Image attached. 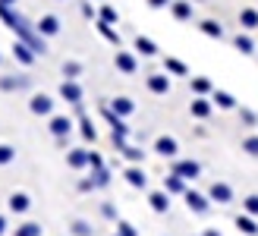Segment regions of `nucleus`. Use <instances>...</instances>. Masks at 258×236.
I'll return each instance as SVG.
<instances>
[{"label":"nucleus","mask_w":258,"mask_h":236,"mask_svg":"<svg viewBox=\"0 0 258 236\" xmlns=\"http://www.w3.org/2000/svg\"><path fill=\"white\" fill-rule=\"evenodd\" d=\"M0 19H4V22L10 25V29L16 32V38H19V41H25V44H29V47L35 50L38 57H41L44 50H47V44H44V35H38V29H32V25H29V19H25L22 13H16L13 7H0Z\"/></svg>","instance_id":"nucleus-1"},{"label":"nucleus","mask_w":258,"mask_h":236,"mask_svg":"<svg viewBox=\"0 0 258 236\" xmlns=\"http://www.w3.org/2000/svg\"><path fill=\"white\" fill-rule=\"evenodd\" d=\"M29 110L35 116H54V98L44 95V91H35V95L29 98Z\"/></svg>","instance_id":"nucleus-2"},{"label":"nucleus","mask_w":258,"mask_h":236,"mask_svg":"<svg viewBox=\"0 0 258 236\" xmlns=\"http://www.w3.org/2000/svg\"><path fill=\"white\" fill-rule=\"evenodd\" d=\"M183 199H186V208H189L192 214H208L211 211V199H208V195H202V192H196V189H186Z\"/></svg>","instance_id":"nucleus-3"},{"label":"nucleus","mask_w":258,"mask_h":236,"mask_svg":"<svg viewBox=\"0 0 258 236\" xmlns=\"http://www.w3.org/2000/svg\"><path fill=\"white\" fill-rule=\"evenodd\" d=\"M145 85H148V91L151 95H170V88H173V82H170V73H151L148 79H145Z\"/></svg>","instance_id":"nucleus-4"},{"label":"nucleus","mask_w":258,"mask_h":236,"mask_svg":"<svg viewBox=\"0 0 258 236\" xmlns=\"http://www.w3.org/2000/svg\"><path fill=\"white\" fill-rule=\"evenodd\" d=\"M60 98L67 104H73V107L82 104V85L76 82V79H63V82H60Z\"/></svg>","instance_id":"nucleus-5"},{"label":"nucleus","mask_w":258,"mask_h":236,"mask_svg":"<svg viewBox=\"0 0 258 236\" xmlns=\"http://www.w3.org/2000/svg\"><path fill=\"white\" fill-rule=\"evenodd\" d=\"M211 110H214V101H208V95H196L189 101V113L196 116V120H208Z\"/></svg>","instance_id":"nucleus-6"},{"label":"nucleus","mask_w":258,"mask_h":236,"mask_svg":"<svg viewBox=\"0 0 258 236\" xmlns=\"http://www.w3.org/2000/svg\"><path fill=\"white\" fill-rule=\"evenodd\" d=\"M208 199L211 202H217V205H230L233 202V186H230V183H211V189H208Z\"/></svg>","instance_id":"nucleus-7"},{"label":"nucleus","mask_w":258,"mask_h":236,"mask_svg":"<svg viewBox=\"0 0 258 236\" xmlns=\"http://www.w3.org/2000/svg\"><path fill=\"white\" fill-rule=\"evenodd\" d=\"M47 129H50V136H54V139H67L73 133V120H70V116H63V113H54V116H50V123H47Z\"/></svg>","instance_id":"nucleus-8"},{"label":"nucleus","mask_w":258,"mask_h":236,"mask_svg":"<svg viewBox=\"0 0 258 236\" xmlns=\"http://www.w3.org/2000/svg\"><path fill=\"white\" fill-rule=\"evenodd\" d=\"M113 67H117L123 76H133V73L139 70V60H136V54H129V50H120V47H117V57H113Z\"/></svg>","instance_id":"nucleus-9"},{"label":"nucleus","mask_w":258,"mask_h":236,"mask_svg":"<svg viewBox=\"0 0 258 236\" xmlns=\"http://www.w3.org/2000/svg\"><path fill=\"white\" fill-rule=\"evenodd\" d=\"M123 180H126L133 189H148V173H145V170H142L139 164L126 167V170H123Z\"/></svg>","instance_id":"nucleus-10"},{"label":"nucleus","mask_w":258,"mask_h":236,"mask_svg":"<svg viewBox=\"0 0 258 236\" xmlns=\"http://www.w3.org/2000/svg\"><path fill=\"white\" fill-rule=\"evenodd\" d=\"M148 205H151L154 214H167V211H170V192H167V189L148 192Z\"/></svg>","instance_id":"nucleus-11"},{"label":"nucleus","mask_w":258,"mask_h":236,"mask_svg":"<svg viewBox=\"0 0 258 236\" xmlns=\"http://www.w3.org/2000/svg\"><path fill=\"white\" fill-rule=\"evenodd\" d=\"M179 151V142L173 136H158L154 139V154H161V157H176Z\"/></svg>","instance_id":"nucleus-12"},{"label":"nucleus","mask_w":258,"mask_h":236,"mask_svg":"<svg viewBox=\"0 0 258 236\" xmlns=\"http://www.w3.org/2000/svg\"><path fill=\"white\" fill-rule=\"evenodd\" d=\"M76 113H79V133H82V139H85V142H95V139H98V129H95V123H92V116L82 110V104H76Z\"/></svg>","instance_id":"nucleus-13"},{"label":"nucleus","mask_w":258,"mask_h":236,"mask_svg":"<svg viewBox=\"0 0 258 236\" xmlns=\"http://www.w3.org/2000/svg\"><path fill=\"white\" fill-rule=\"evenodd\" d=\"M107 107L117 113V116H123V120H126V116H133V113H136V101H133V98H126V95H117V98L107 104Z\"/></svg>","instance_id":"nucleus-14"},{"label":"nucleus","mask_w":258,"mask_h":236,"mask_svg":"<svg viewBox=\"0 0 258 236\" xmlns=\"http://www.w3.org/2000/svg\"><path fill=\"white\" fill-rule=\"evenodd\" d=\"M173 173H179L186 183H189V180H199L202 164H199V161H173Z\"/></svg>","instance_id":"nucleus-15"},{"label":"nucleus","mask_w":258,"mask_h":236,"mask_svg":"<svg viewBox=\"0 0 258 236\" xmlns=\"http://www.w3.org/2000/svg\"><path fill=\"white\" fill-rule=\"evenodd\" d=\"M13 57H16V60L22 63V67H32V63L38 60V54H35V50H32L29 44H25V41H19V38L13 41Z\"/></svg>","instance_id":"nucleus-16"},{"label":"nucleus","mask_w":258,"mask_h":236,"mask_svg":"<svg viewBox=\"0 0 258 236\" xmlns=\"http://www.w3.org/2000/svg\"><path fill=\"white\" fill-rule=\"evenodd\" d=\"M7 208L13 214H25L32 208V199H29V192H13L10 199H7Z\"/></svg>","instance_id":"nucleus-17"},{"label":"nucleus","mask_w":258,"mask_h":236,"mask_svg":"<svg viewBox=\"0 0 258 236\" xmlns=\"http://www.w3.org/2000/svg\"><path fill=\"white\" fill-rule=\"evenodd\" d=\"M29 85H32L29 76H0V91H22Z\"/></svg>","instance_id":"nucleus-18"},{"label":"nucleus","mask_w":258,"mask_h":236,"mask_svg":"<svg viewBox=\"0 0 258 236\" xmlns=\"http://www.w3.org/2000/svg\"><path fill=\"white\" fill-rule=\"evenodd\" d=\"M88 157H92V151H88V148H70L67 151V167L82 170V167H88Z\"/></svg>","instance_id":"nucleus-19"},{"label":"nucleus","mask_w":258,"mask_h":236,"mask_svg":"<svg viewBox=\"0 0 258 236\" xmlns=\"http://www.w3.org/2000/svg\"><path fill=\"white\" fill-rule=\"evenodd\" d=\"M35 29H38V35H44V38H54V35H60V19L47 13V16H41V19H38V25H35Z\"/></svg>","instance_id":"nucleus-20"},{"label":"nucleus","mask_w":258,"mask_h":236,"mask_svg":"<svg viewBox=\"0 0 258 236\" xmlns=\"http://www.w3.org/2000/svg\"><path fill=\"white\" fill-rule=\"evenodd\" d=\"M170 13H173V19L189 22L192 16H196V7H192L189 0H173V4H170Z\"/></svg>","instance_id":"nucleus-21"},{"label":"nucleus","mask_w":258,"mask_h":236,"mask_svg":"<svg viewBox=\"0 0 258 236\" xmlns=\"http://www.w3.org/2000/svg\"><path fill=\"white\" fill-rule=\"evenodd\" d=\"M211 101H214V107H221V110H236V98L230 95V91L214 88V91H211Z\"/></svg>","instance_id":"nucleus-22"},{"label":"nucleus","mask_w":258,"mask_h":236,"mask_svg":"<svg viewBox=\"0 0 258 236\" xmlns=\"http://www.w3.org/2000/svg\"><path fill=\"white\" fill-rule=\"evenodd\" d=\"M95 29L101 32V38H104V41H110L113 47H120V32L113 29L110 22H104V19H95Z\"/></svg>","instance_id":"nucleus-23"},{"label":"nucleus","mask_w":258,"mask_h":236,"mask_svg":"<svg viewBox=\"0 0 258 236\" xmlns=\"http://www.w3.org/2000/svg\"><path fill=\"white\" fill-rule=\"evenodd\" d=\"M164 189L170 192V195H183L189 186H186V180H183V176H179V173H173V170H170V176H164Z\"/></svg>","instance_id":"nucleus-24"},{"label":"nucleus","mask_w":258,"mask_h":236,"mask_svg":"<svg viewBox=\"0 0 258 236\" xmlns=\"http://www.w3.org/2000/svg\"><path fill=\"white\" fill-rule=\"evenodd\" d=\"M239 25H242L246 32H255V29H258V10H255V7H242V10H239Z\"/></svg>","instance_id":"nucleus-25"},{"label":"nucleus","mask_w":258,"mask_h":236,"mask_svg":"<svg viewBox=\"0 0 258 236\" xmlns=\"http://www.w3.org/2000/svg\"><path fill=\"white\" fill-rule=\"evenodd\" d=\"M199 32H202V35H208V38H217V41H221V38H224V25L217 22V19H202V22H199Z\"/></svg>","instance_id":"nucleus-26"},{"label":"nucleus","mask_w":258,"mask_h":236,"mask_svg":"<svg viewBox=\"0 0 258 236\" xmlns=\"http://www.w3.org/2000/svg\"><path fill=\"white\" fill-rule=\"evenodd\" d=\"M236 230L239 233H246V236H258V224H255V217L252 214H236Z\"/></svg>","instance_id":"nucleus-27"},{"label":"nucleus","mask_w":258,"mask_h":236,"mask_svg":"<svg viewBox=\"0 0 258 236\" xmlns=\"http://www.w3.org/2000/svg\"><path fill=\"white\" fill-rule=\"evenodd\" d=\"M189 88H192V95H211V91H214V85H211L208 76H192Z\"/></svg>","instance_id":"nucleus-28"},{"label":"nucleus","mask_w":258,"mask_h":236,"mask_svg":"<svg viewBox=\"0 0 258 236\" xmlns=\"http://www.w3.org/2000/svg\"><path fill=\"white\" fill-rule=\"evenodd\" d=\"M136 50L142 57H158V44H154L151 38H145V35H136Z\"/></svg>","instance_id":"nucleus-29"},{"label":"nucleus","mask_w":258,"mask_h":236,"mask_svg":"<svg viewBox=\"0 0 258 236\" xmlns=\"http://www.w3.org/2000/svg\"><path fill=\"white\" fill-rule=\"evenodd\" d=\"M13 236H44V227L38 220H25V224H19L13 230Z\"/></svg>","instance_id":"nucleus-30"},{"label":"nucleus","mask_w":258,"mask_h":236,"mask_svg":"<svg viewBox=\"0 0 258 236\" xmlns=\"http://www.w3.org/2000/svg\"><path fill=\"white\" fill-rule=\"evenodd\" d=\"M233 47L239 50V54H246V57H249V54H255V41H252L246 32H239V35L233 38Z\"/></svg>","instance_id":"nucleus-31"},{"label":"nucleus","mask_w":258,"mask_h":236,"mask_svg":"<svg viewBox=\"0 0 258 236\" xmlns=\"http://www.w3.org/2000/svg\"><path fill=\"white\" fill-rule=\"evenodd\" d=\"M164 70L170 76H189V67L183 60H176V57H164Z\"/></svg>","instance_id":"nucleus-32"},{"label":"nucleus","mask_w":258,"mask_h":236,"mask_svg":"<svg viewBox=\"0 0 258 236\" xmlns=\"http://www.w3.org/2000/svg\"><path fill=\"white\" fill-rule=\"evenodd\" d=\"M120 154L126 157L129 164H142V161H145V151H142V148H136V145H129V142H126V145L120 148Z\"/></svg>","instance_id":"nucleus-33"},{"label":"nucleus","mask_w":258,"mask_h":236,"mask_svg":"<svg viewBox=\"0 0 258 236\" xmlns=\"http://www.w3.org/2000/svg\"><path fill=\"white\" fill-rule=\"evenodd\" d=\"M70 233H73V236H95V227L88 224V220H82V217H76L73 224H70Z\"/></svg>","instance_id":"nucleus-34"},{"label":"nucleus","mask_w":258,"mask_h":236,"mask_svg":"<svg viewBox=\"0 0 258 236\" xmlns=\"http://www.w3.org/2000/svg\"><path fill=\"white\" fill-rule=\"evenodd\" d=\"M98 19H104V22H110V25H117V22H120V13H117V7H110V4H101V10H98Z\"/></svg>","instance_id":"nucleus-35"},{"label":"nucleus","mask_w":258,"mask_h":236,"mask_svg":"<svg viewBox=\"0 0 258 236\" xmlns=\"http://www.w3.org/2000/svg\"><path fill=\"white\" fill-rule=\"evenodd\" d=\"M92 180H95V186H98V189L110 186V170H107V167H98V170H92Z\"/></svg>","instance_id":"nucleus-36"},{"label":"nucleus","mask_w":258,"mask_h":236,"mask_svg":"<svg viewBox=\"0 0 258 236\" xmlns=\"http://www.w3.org/2000/svg\"><path fill=\"white\" fill-rule=\"evenodd\" d=\"M63 76H67V79H79L82 76V63L79 60H67V63H63Z\"/></svg>","instance_id":"nucleus-37"},{"label":"nucleus","mask_w":258,"mask_h":236,"mask_svg":"<svg viewBox=\"0 0 258 236\" xmlns=\"http://www.w3.org/2000/svg\"><path fill=\"white\" fill-rule=\"evenodd\" d=\"M13 161H16V148L4 142V145H0V167H7V164H13Z\"/></svg>","instance_id":"nucleus-38"},{"label":"nucleus","mask_w":258,"mask_h":236,"mask_svg":"<svg viewBox=\"0 0 258 236\" xmlns=\"http://www.w3.org/2000/svg\"><path fill=\"white\" fill-rule=\"evenodd\" d=\"M242 211L258 217V195H246V199H242Z\"/></svg>","instance_id":"nucleus-39"},{"label":"nucleus","mask_w":258,"mask_h":236,"mask_svg":"<svg viewBox=\"0 0 258 236\" xmlns=\"http://www.w3.org/2000/svg\"><path fill=\"white\" fill-rule=\"evenodd\" d=\"M242 151L258 157V136H249V139H242Z\"/></svg>","instance_id":"nucleus-40"},{"label":"nucleus","mask_w":258,"mask_h":236,"mask_svg":"<svg viewBox=\"0 0 258 236\" xmlns=\"http://www.w3.org/2000/svg\"><path fill=\"white\" fill-rule=\"evenodd\" d=\"M117 233L120 236H139V230L129 224V220H117Z\"/></svg>","instance_id":"nucleus-41"},{"label":"nucleus","mask_w":258,"mask_h":236,"mask_svg":"<svg viewBox=\"0 0 258 236\" xmlns=\"http://www.w3.org/2000/svg\"><path fill=\"white\" fill-rule=\"evenodd\" d=\"M239 120L249 123V126H258V116H255V110H249V107H239Z\"/></svg>","instance_id":"nucleus-42"},{"label":"nucleus","mask_w":258,"mask_h":236,"mask_svg":"<svg viewBox=\"0 0 258 236\" xmlns=\"http://www.w3.org/2000/svg\"><path fill=\"white\" fill-rule=\"evenodd\" d=\"M101 214H104L107 220H117V208H113L110 202H104V205H101Z\"/></svg>","instance_id":"nucleus-43"},{"label":"nucleus","mask_w":258,"mask_h":236,"mask_svg":"<svg viewBox=\"0 0 258 236\" xmlns=\"http://www.w3.org/2000/svg\"><path fill=\"white\" fill-rule=\"evenodd\" d=\"M88 167H92V170H98V167H104V157H101L98 151H92V157H88Z\"/></svg>","instance_id":"nucleus-44"},{"label":"nucleus","mask_w":258,"mask_h":236,"mask_svg":"<svg viewBox=\"0 0 258 236\" xmlns=\"http://www.w3.org/2000/svg\"><path fill=\"white\" fill-rule=\"evenodd\" d=\"M82 16H85V19H98V10H95L92 4H88V0L82 4Z\"/></svg>","instance_id":"nucleus-45"},{"label":"nucleus","mask_w":258,"mask_h":236,"mask_svg":"<svg viewBox=\"0 0 258 236\" xmlns=\"http://www.w3.org/2000/svg\"><path fill=\"white\" fill-rule=\"evenodd\" d=\"M92 189H98L92 176H88V180H79V192H92Z\"/></svg>","instance_id":"nucleus-46"},{"label":"nucleus","mask_w":258,"mask_h":236,"mask_svg":"<svg viewBox=\"0 0 258 236\" xmlns=\"http://www.w3.org/2000/svg\"><path fill=\"white\" fill-rule=\"evenodd\" d=\"M170 4H173V0H148L151 10H164V7H170Z\"/></svg>","instance_id":"nucleus-47"},{"label":"nucleus","mask_w":258,"mask_h":236,"mask_svg":"<svg viewBox=\"0 0 258 236\" xmlns=\"http://www.w3.org/2000/svg\"><path fill=\"white\" fill-rule=\"evenodd\" d=\"M10 230V220H7V214H0V236H4Z\"/></svg>","instance_id":"nucleus-48"},{"label":"nucleus","mask_w":258,"mask_h":236,"mask_svg":"<svg viewBox=\"0 0 258 236\" xmlns=\"http://www.w3.org/2000/svg\"><path fill=\"white\" fill-rule=\"evenodd\" d=\"M202 236H221V230H214V227H208V230H205Z\"/></svg>","instance_id":"nucleus-49"},{"label":"nucleus","mask_w":258,"mask_h":236,"mask_svg":"<svg viewBox=\"0 0 258 236\" xmlns=\"http://www.w3.org/2000/svg\"><path fill=\"white\" fill-rule=\"evenodd\" d=\"M19 0H0V7H16Z\"/></svg>","instance_id":"nucleus-50"},{"label":"nucleus","mask_w":258,"mask_h":236,"mask_svg":"<svg viewBox=\"0 0 258 236\" xmlns=\"http://www.w3.org/2000/svg\"><path fill=\"white\" fill-rule=\"evenodd\" d=\"M113 236H120V233H113Z\"/></svg>","instance_id":"nucleus-51"},{"label":"nucleus","mask_w":258,"mask_h":236,"mask_svg":"<svg viewBox=\"0 0 258 236\" xmlns=\"http://www.w3.org/2000/svg\"><path fill=\"white\" fill-rule=\"evenodd\" d=\"M0 60H4V57H0Z\"/></svg>","instance_id":"nucleus-52"}]
</instances>
